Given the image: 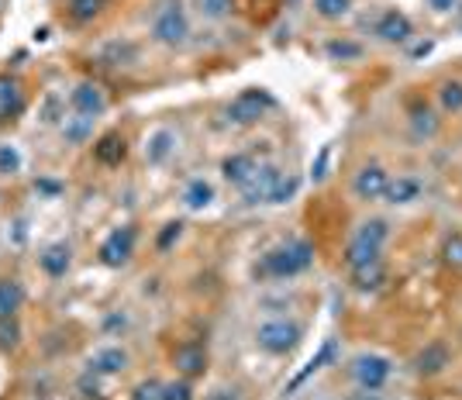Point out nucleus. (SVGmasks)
I'll return each mask as SVG.
<instances>
[{
    "label": "nucleus",
    "mask_w": 462,
    "mask_h": 400,
    "mask_svg": "<svg viewBox=\"0 0 462 400\" xmlns=\"http://www.w3.org/2000/svg\"><path fill=\"white\" fill-rule=\"evenodd\" d=\"M128 366H132V356L125 345H100L87 359V369L97 377H121V373H128Z\"/></svg>",
    "instance_id": "12"
},
{
    "label": "nucleus",
    "mask_w": 462,
    "mask_h": 400,
    "mask_svg": "<svg viewBox=\"0 0 462 400\" xmlns=\"http://www.w3.org/2000/svg\"><path fill=\"white\" fill-rule=\"evenodd\" d=\"M297 191H300V176L283 172V176H280V183H276V191H273L270 204H287V200H293V197H297Z\"/></svg>",
    "instance_id": "33"
},
{
    "label": "nucleus",
    "mask_w": 462,
    "mask_h": 400,
    "mask_svg": "<svg viewBox=\"0 0 462 400\" xmlns=\"http://www.w3.org/2000/svg\"><path fill=\"white\" fill-rule=\"evenodd\" d=\"M128 400H166V397H162V380H155V377L138 380L135 386H132Z\"/></svg>",
    "instance_id": "35"
},
{
    "label": "nucleus",
    "mask_w": 462,
    "mask_h": 400,
    "mask_svg": "<svg viewBox=\"0 0 462 400\" xmlns=\"http://www.w3.org/2000/svg\"><path fill=\"white\" fill-rule=\"evenodd\" d=\"M39 266L49 280H62L73 266V246L69 242H52L39 252Z\"/></svg>",
    "instance_id": "17"
},
{
    "label": "nucleus",
    "mask_w": 462,
    "mask_h": 400,
    "mask_svg": "<svg viewBox=\"0 0 462 400\" xmlns=\"http://www.w3.org/2000/svg\"><path fill=\"white\" fill-rule=\"evenodd\" d=\"M24 307V286L14 276H0V321L18 318Z\"/></svg>",
    "instance_id": "26"
},
{
    "label": "nucleus",
    "mask_w": 462,
    "mask_h": 400,
    "mask_svg": "<svg viewBox=\"0 0 462 400\" xmlns=\"http://www.w3.org/2000/svg\"><path fill=\"white\" fill-rule=\"evenodd\" d=\"M252 342L259 352L266 356H290L297 345L304 342V324L300 321H290V318H270V321L255 324L252 331Z\"/></svg>",
    "instance_id": "3"
},
{
    "label": "nucleus",
    "mask_w": 462,
    "mask_h": 400,
    "mask_svg": "<svg viewBox=\"0 0 462 400\" xmlns=\"http://www.w3.org/2000/svg\"><path fill=\"white\" fill-rule=\"evenodd\" d=\"M77 390L83 394V400H107L104 386H100V377H97V373H90V369H87V373L79 377Z\"/></svg>",
    "instance_id": "38"
},
{
    "label": "nucleus",
    "mask_w": 462,
    "mask_h": 400,
    "mask_svg": "<svg viewBox=\"0 0 462 400\" xmlns=\"http://www.w3.org/2000/svg\"><path fill=\"white\" fill-rule=\"evenodd\" d=\"M390 242V221L386 218H366L359 228L352 231L346 246V266L356 269L363 263H373V259H383V248Z\"/></svg>",
    "instance_id": "2"
},
{
    "label": "nucleus",
    "mask_w": 462,
    "mask_h": 400,
    "mask_svg": "<svg viewBox=\"0 0 462 400\" xmlns=\"http://www.w3.org/2000/svg\"><path fill=\"white\" fill-rule=\"evenodd\" d=\"M21 345V324L18 318H7V321H0V349L4 352H14Z\"/></svg>",
    "instance_id": "37"
},
{
    "label": "nucleus",
    "mask_w": 462,
    "mask_h": 400,
    "mask_svg": "<svg viewBox=\"0 0 462 400\" xmlns=\"http://www.w3.org/2000/svg\"><path fill=\"white\" fill-rule=\"evenodd\" d=\"M231 11V0H204V14H208V18H225V14H228Z\"/></svg>",
    "instance_id": "42"
},
{
    "label": "nucleus",
    "mask_w": 462,
    "mask_h": 400,
    "mask_svg": "<svg viewBox=\"0 0 462 400\" xmlns=\"http://www.w3.org/2000/svg\"><path fill=\"white\" fill-rule=\"evenodd\" d=\"M21 166H24V159H21L18 145H0V176H18Z\"/></svg>",
    "instance_id": "36"
},
{
    "label": "nucleus",
    "mask_w": 462,
    "mask_h": 400,
    "mask_svg": "<svg viewBox=\"0 0 462 400\" xmlns=\"http://www.w3.org/2000/svg\"><path fill=\"white\" fill-rule=\"evenodd\" d=\"M435 107L448 117L462 115V79L459 77H445L435 83Z\"/></svg>",
    "instance_id": "24"
},
{
    "label": "nucleus",
    "mask_w": 462,
    "mask_h": 400,
    "mask_svg": "<svg viewBox=\"0 0 462 400\" xmlns=\"http://www.w3.org/2000/svg\"><path fill=\"white\" fill-rule=\"evenodd\" d=\"M94 121L97 117L77 115V111H73V117H62V138H66V145H87L94 138Z\"/></svg>",
    "instance_id": "27"
},
{
    "label": "nucleus",
    "mask_w": 462,
    "mask_h": 400,
    "mask_svg": "<svg viewBox=\"0 0 462 400\" xmlns=\"http://www.w3.org/2000/svg\"><path fill=\"white\" fill-rule=\"evenodd\" d=\"M373 35L383 45H407V42L414 39V21L407 18L404 11L390 7V11H383L380 18L373 21Z\"/></svg>",
    "instance_id": "9"
},
{
    "label": "nucleus",
    "mask_w": 462,
    "mask_h": 400,
    "mask_svg": "<svg viewBox=\"0 0 462 400\" xmlns=\"http://www.w3.org/2000/svg\"><path fill=\"white\" fill-rule=\"evenodd\" d=\"M170 362H173L176 377H183V380H200L204 373H208V366H211V356H208V345L190 339V342H180L170 352Z\"/></svg>",
    "instance_id": "8"
},
{
    "label": "nucleus",
    "mask_w": 462,
    "mask_h": 400,
    "mask_svg": "<svg viewBox=\"0 0 462 400\" xmlns=\"http://www.w3.org/2000/svg\"><path fill=\"white\" fill-rule=\"evenodd\" d=\"M348 377L359 390H386L393 380V359L383 352H359L348 359Z\"/></svg>",
    "instance_id": "6"
},
{
    "label": "nucleus",
    "mask_w": 462,
    "mask_h": 400,
    "mask_svg": "<svg viewBox=\"0 0 462 400\" xmlns=\"http://www.w3.org/2000/svg\"><path fill=\"white\" fill-rule=\"evenodd\" d=\"M270 111H276V97L270 90H263V87H249V90H242L225 107V117H228V125H235V128H252V125H259Z\"/></svg>",
    "instance_id": "5"
},
{
    "label": "nucleus",
    "mask_w": 462,
    "mask_h": 400,
    "mask_svg": "<svg viewBox=\"0 0 462 400\" xmlns=\"http://www.w3.org/2000/svg\"><path fill=\"white\" fill-rule=\"evenodd\" d=\"M424 4H428L435 14H452V11L459 7V0H424Z\"/></svg>",
    "instance_id": "43"
},
{
    "label": "nucleus",
    "mask_w": 462,
    "mask_h": 400,
    "mask_svg": "<svg viewBox=\"0 0 462 400\" xmlns=\"http://www.w3.org/2000/svg\"><path fill=\"white\" fill-rule=\"evenodd\" d=\"M24 111V83L11 73L0 77V125H11Z\"/></svg>",
    "instance_id": "18"
},
{
    "label": "nucleus",
    "mask_w": 462,
    "mask_h": 400,
    "mask_svg": "<svg viewBox=\"0 0 462 400\" xmlns=\"http://www.w3.org/2000/svg\"><path fill=\"white\" fill-rule=\"evenodd\" d=\"M135 242H138V231L132 228V225H121V228H115L104 242H100L97 259H100L107 269L128 266V263H132V256H135Z\"/></svg>",
    "instance_id": "7"
},
{
    "label": "nucleus",
    "mask_w": 462,
    "mask_h": 400,
    "mask_svg": "<svg viewBox=\"0 0 462 400\" xmlns=\"http://www.w3.org/2000/svg\"><path fill=\"white\" fill-rule=\"evenodd\" d=\"M407 125H411V135L421 138V142H431L435 135L442 132V111L431 107L424 97H414L407 104Z\"/></svg>",
    "instance_id": "10"
},
{
    "label": "nucleus",
    "mask_w": 462,
    "mask_h": 400,
    "mask_svg": "<svg viewBox=\"0 0 462 400\" xmlns=\"http://www.w3.org/2000/svg\"><path fill=\"white\" fill-rule=\"evenodd\" d=\"M35 191L45 193V197H59V193H62V183H56V180H35Z\"/></svg>",
    "instance_id": "44"
},
{
    "label": "nucleus",
    "mask_w": 462,
    "mask_h": 400,
    "mask_svg": "<svg viewBox=\"0 0 462 400\" xmlns=\"http://www.w3.org/2000/svg\"><path fill=\"white\" fill-rule=\"evenodd\" d=\"M69 107L77 111V115H87V117H100L107 107H111V100L104 94V87L94 83V79H83L73 87V94H69Z\"/></svg>",
    "instance_id": "13"
},
{
    "label": "nucleus",
    "mask_w": 462,
    "mask_h": 400,
    "mask_svg": "<svg viewBox=\"0 0 462 400\" xmlns=\"http://www.w3.org/2000/svg\"><path fill=\"white\" fill-rule=\"evenodd\" d=\"M352 11V0H314V14L321 21H342Z\"/></svg>",
    "instance_id": "28"
},
{
    "label": "nucleus",
    "mask_w": 462,
    "mask_h": 400,
    "mask_svg": "<svg viewBox=\"0 0 462 400\" xmlns=\"http://www.w3.org/2000/svg\"><path fill=\"white\" fill-rule=\"evenodd\" d=\"M335 356H338V342H335V339H328V342L321 345L318 352H314V359H310L308 366H304V369H300V373H297V377H293V380L287 383V390H283V394L290 397L293 390H300V386H304V383H308L310 377H314V373H321L328 362H335Z\"/></svg>",
    "instance_id": "23"
},
{
    "label": "nucleus",
    "mask_w": 462,
    "mask_h": 400,
    "mask_svg": "<svg viewBox=\"0 0 462 400\" xmlns=\"http://www.w3.org/2000/svg\"><path fill=\"white\" fill-rule=\"evenodd\" d=\"M442 263L452 269H462V231H448V235H445Z\"/></svg>",
    "instance_id": "31"
},
{
    "label": "nucleus",
    "mask_w": 462,
    "mask_h": 400,
    "mask_svg": "<svg viewBox=\"0 0 462 400\" xmlns=\"http://www.w3.org/2000/svg\"><path fill=\"white\" fill-rule=\"evenodd\" d=\"M176 145H180V138H176L173 128H155L145 138V163L149 166H166L176 155Z\"/></svg>",
    "instance_id": "19"
},
{
    "label": "nucleus",
    "mask_w": 462,
    "mask_h": 400,
    "mask_svg": "<svg viewBox=\"0 0 462 400\" xmlns=\"http://www.w3.org/2000/svg\"><path fill=\"white\" fill-rule=\"evenodd\" d=\"M66 7H69V18L73 21H94L107 7V0H69Z\"/></svg>",
    "instance_id": "30"
},
{
    "label": "nucleus",
    "mask_w": 462,
    "mask_h": 400,
    "mask_svg": "<svg viewBox=\"0 0 462 400\" xmlns=\"http://www.w3.org/2000/svg\"><path fill=\"white\" fill-rule=\"evenodd\" d=\"M328 159H331V145H325L321 153H318V163L310 166V176H314V183H321L328 176Z\"/></svg>",
    "instance_id": "41"
},
{
    "label": "nucleus",
    "mask_w": 462,
    "mask_h": 400,
    "mask_svg": "<svg viewBox=\"0 0 462 400\" xmlns=\"http://www.w3.org/2000/svg\"><path fill=\"white\" fill-rule=\"evenodd\" d=\"M452 366V352H448V345L445 342H428L414 356V373L418 377H424V380H431V377H439V373H445Z\"/></svg>",
    "instance_id": "16"
},
{
    "label": "nucleus",
    "mask_w": 462,
    "mask_h": 400,
    "mask_svg": "<svg viewBox=\"0 0 462 400\" xmlns=\"http://www.w3.org/2000/svg\"><path fill=\"white\" fill-rule=\"evenodd\" d=\"M204 400H245L242 386H214L211 394H204Z\"/></svg>",
    "instance_id": "40"
},
{
    "label": "nucleus",
    "mask_w": 462,
    "mask_h": 400,
    "mask_svg": "<svg viewBox=\"0 0 462 400\" xmlns=\"http://www.w3.org/2000/svg\"><path fill=\"white\" fill-rule=\"evenodd\" d=\"M314 266V246L308 238H287L270 252H263V259L255 263V276L259 280H293L300 273Z\"/></svg>",
    "instance_id": "1"
},
{
    "label": "nucleus",
    "mask_w": 462,
    "mask_h": 400,
    "mask_svg": "<svg viewBox=\"0 0 462 400\" xmlns=\"http://www.w3.org/2000/svg\"><path fill=\"white\" fill-rule=\"evenodd\" d=\"M94 159L100 166H121L128 159V138L121 132H107L94 142Z\"/></svg>",
    "instance_id": "22"
},
{
    "label": "nucleus",
    "mask_w": 462,
    "mask_h": 400,
    "mask_svg": "<svg viewBox=\"0 0 462 400\" xmlns=\"http://www.w3.org/2000/svg\"><path fill=\"white\" fill-rule=\"evenodd\" d=\"M346 400H386V397H383V390H359V386H356Z\"/></svg>",
    "instance_id": "45"
},
{
    "label": "nucleus",
    "mask_w": 462,
    "mask_h": 400,
    "mask_svg": "<svg viewBox=\"0 0 462 400\" xmlns=\"http://www.w3.org/2000/svg\"><path fill=\"white\" fill-rule=\"evenodd\" d=\"M386 263L383 259H373V263H363V266L348 269V284L352 290H359V293H376L380 286L386 284Z\"/></svg>",
    "instance_id": "21"
},
{
    "label": "nucleus",
    "mask_w": 462,
    "mask_h": 400,
    "mask_svg": "<svg viewBox=\"0 0 462 400\" xmlns=\"http://www.w3.org/2000/svg\"><path fill=\"white\" fill-rule=\"evenodd\" d=\"M325 52L335 59V62H348V59L363 56V45H359V42H352V39H331L325 45Z\"/></svg>",
    "instance_id": "29"
},
{
    "label": "nucleus",
    "mask_w": 462,
    "mask_h": 400,
    "mask_svg": "<svg viewBox=\"0 0 462 400\" xmlns=\"http://www.w3.org/2000/svg\"><path fill=\"white\" fill-rule=\"evenodd\" d=\"M125 314H111V318H107V331H115V328H125Z\"/></svg>",
    "instance_id": "46"
},
{
    "label": "nucleus",
    "mask_w": 462,
    "mask_h": 400,
    "mask_svg": "<svg viewBox=\"0 0 462 400\" xmlns=\"http://www.w3.org/2000/svg\"><path fill=\"white\" fill-rule=\"evenodd\" d=\"M214 197H217V193H214L211 180L193 176L190 183L183 187V197H180V200H183V208H187V210H208L214 204Z\"/></svg>",
    "instance_id": "25"
},
{
    "label": "nucleus",
    "mask_w": 462,
    "mask_h": 400,
    "mask_svg": "<svg viewBox=\"0 0 462 400\" xmlns=\"http://www.w3.org/2000/svg\"><path fill=\"white\" fill-rule=\"evenodd\" d=\"M280 176H283V170L280 166H273V163H263L259 166V172L252 176L249 183L242 187V200L245 204H270V197H273V191H276V183H280Z\"/></svg>",
    "instance_id": "14"
},
{
    "label": "nucleus",
    "mask_w": 462,
    "mask_h": 400,
    "mask_svg": "<svg viewBox=\"0 0 462 400\" xmlns=\"http://www.w3.org/2000/svg\"><path fill=\"white\" fill-rule=\"evenodd\" d=\"M152 39L166 49H180L190 39V18L183 0H159L152 11Z\"/></svg>",
    "instance_id": "4"
},
{
    "label": "nucleus",
    "mask_w": 462,
    "mask_h": 400,
    "mask_svg": "<svg viewBox=\"0 0 462 400\" xmlns=\"http://www.w3.org/2000/svg\"><path fill=\"white\" fill-rule=\"evenodd\" d=\"M421 180L418 176H411V172H397V176H390V187H386L383 200L386 204H393V208H407V204H414L418 197H421Z\"/></svg>",
    "instance_id": "20"
},
{
    "label": "nucleus",
    "mask_w": 462,
    "mask_h": 400,
    "mask_svg": "<svg viewBox=\"0 0 462 400\" xmlns=\"http://www.w3.org/2000/svg\"><path fill=\"white\" fill-rule=\"evenodd\" d=\"M183 228H187L183 221H166V225L159 228V235H155V252H170V248L183 238Z\"/></svg>",
    "instance_id": "32"
},
{
    "label": "nucleus",
    "mask_w": 462,
    "mask_h": 400,
    "mask_svg": "<svg viewBox=\"0 0 462 400\" xmlns=\"http://www.w3.org/2000/svg\"><path fill=\"white\" fill-rule=\"evenodd\" d=\"M132 56H135L132 45H111V49H107V66H128Z\"/></svg>",
    "instance_id": "39"
},
{
    "label": "nucleus",
    "mask_w": 462,
    "mask_h": 400,
    "mask_svg": "<svg viewBox=\"0 0 462 400\" xmlns=\"http://www.w3.org/2000/svg\"><path fill=\"white\" fill-rule=\"evenodd\" d=\"M386 187H390V172H386V166H380V163H366L363 170L356 172V180H352V193H356L363 204L383 200Z\"/></svg>",
    "instance_id": "11"
},
{
    "label": "nucleus",
    "mask_w": 462,
    "mask_h": 400,
    "mask_svg": "<svg viewBox=\"0 0 462 400\" xmlns=\"http://www.w3.org/2000/svg\"><path fill=\"white\" fill-rule=\"evenodd\" d=\"M162 397H166V400H197L193 380H183V377H176V380H166V383H162Z\"/></svg>",
    "instance_id": "34"
},
{
    "label": "nucleus",
    "mask_w": 462,
    "mask_h": 400,
    "mask_svg": "<svg viewBox=\"0 0 462 400\" xmlns=\"http://www.w3.org/2000/svg\"><path fill=\"white\" fill-rule=\"evenodd\" d=\"M259 166H263V159L255 153H231V155H225V163H221V176L228 180L231 187H245L252 176L259 172Z\"/></svg>",
    "instance_id": "15"
}]
</instances>
